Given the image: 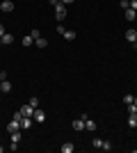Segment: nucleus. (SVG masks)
Wrapping results in <instances>:
<instances>
[{
    "instance_id": "nucleus-1",
    "label": "nucleus",
    "mask_w": 137,
    "mask_h": 153,
    "mask_svg": "<svg viewBox=\"0 0 137 153\" xmlns=\"http://www.w3.org/2000/svg\"><path fill=\"white\" fill-rule=\"evenodd\" d=\"M91 146H94V149H101V151H110L112 144H110L107 140H98V137H96V140L91 142Z\"/></svg>"
},
{
    "instance_id": "nucleus-2",
    "label": "nucleus",
    "mask_w": 137,
    "mask_h": 153,
    "mask_svg": "<svg viewBox=\"0 0 137 153\" xmlns=\"http://www.w3.org/2000/svg\"><path fill=\"white\" fill-rule=\"evenodd\" d=\"M85 119H87V117H80V119H73L71 128H73V130H78V133H80V130H85Z\"/></svg>"
},
{
    "instance_id": "nucleus-3",
    "label": "nucleus",
    "mask_w": 137,
    "mask_h": 153,
    "mask_svg": "<svg viewBox=\"0 0 137 153\" xmlns=\"http://www.w3.org/2000/svg\"><path fill=\"white\" fill-rule=\"evenodd\" d=\"M55 16H57V21L66 19V5H62V2H59V5L55 7Z\"/></svg>"
},
{
    "instance_id": "nucleus-4",
    "label": "nucleus",
    "mask_w": 137,
    "mask_h": 153,
    "mask_svg": "<svg viewBox=\"0 0 137 153\" xmlns=\"http://www.w3.org/2000/svg\"><path fill=\"white\" fill-rule=\"evenodd\" d=\"M9 135H12V146H9V149H12V151H16V149H19L16 144L21 142V130H14V133H9Z\"/></svg>"
},
{
    "instance_id": "nucleus-5",
    "label": "nucleus",
    "mask_w": 137,
    "mask_h": 153,
    "mask_svg": "<svg viewBox=\"0 0 137 153\" xmlns=\"http://www.w3.org/2000/svg\"><path fill=\"white\" fill-rule=\"evenodd\" d=\"M124 37H126V41H128V44H135V41H137V30H133V27H130V30H126Z\"/></svg>"
},
{
    "instance_id": "nucleus-6",
    "label": "nucleus",
    "mask_w": 137,
    "mask_h": 153,
    "mask_svg": "<svg viewBox=\"0 0 137 153\" xmlns=\"http://www.w3.org/2000/svg\"><path fill=\"white\" fill-rule=\"evenodd\" d=\"M19 112H21L23 117H32V114H34V108L30 105V103H27V105H23V108H21Z\"/></svg>"
},
{
    "instance_id": "nucleus-7",
    "label": "nucleus",
    "mask_w": 137,
    "mask_h": 153,
    "mask_svg": "<svg viewBox=\"0 0 137 153\" xmlns=\"http://www.w3.org/2000/svg\"><path fill=\"white\" fill-rule=\"evenodd\" d=\"M7 130H9V133H14V130H21V121H19V119H12V121L7 123Z\"/></svg>"
},
{
    "instance_id": "nucleus-8",
    "label": "nucleus",
    "mask_w": 137,
    "mask_h": 153,
    "mask_svg": "<svg viewBox=\"0 0 137 153\" xmlns=\"http://www.w3.org/2000/svg\"><path fill=\"white\" fill-rule=\"evenodd\" d=\"M34 121H37V123H44L46 121V112H41V110H34Z\"/></svg>"
},
{
    "instance_id": "nucleus-9",
    "label": "nucleus",
    "mask_w": 137,
    "mask_h": 153,
    "mask_svg": "<svg viewBox=\"0 0 137 153\" xmlns=\"http://www.w3.org/2000/svg\"><path fill=\"white\" fill-rule=\"evenodd\" d=\"M21 128H32V117H21Z\"/></svg>"
},
{
    "instance_id": "nucleus-10",
    "label": "nucleus",
    "mask_w": 137,
    "mask_h": 153,
    "mask_svg": "<svg viewBox=\"0 0 137 153\" xmlns=\"http://www.w3.org/2000/svg\"><path fill=\"white\" fill-rule=\"evenodd\" d=\"M128 126L137 128V112H130V114H128Z\"/></svg>"
},
{
    "instance_id": "nucleus-11",
    "label": "nucleus",
    "mask_w": 137,
    "mask_h": 153,
    "mask_svg": "<svg viewBox=\"0 0 137 153\" xmlns=\"http://www.w3.org/2000/svg\"><path fill=\"white\" fill-rule=\"evenodd\" d=\"M124 12H126V21H135L137 19V12H135V9H130V7L124 9Z\"/></svg>"
},
{
    "instance_id": "nucleus-12",
    "label": "nucleus",
    "mask_w": 137,
    "mask_h": 153,
    "mask_svg": "<svg viewBox=\"0 0 137 153\" xmlns=\"http://www.w3.org/2000/svg\"><path fill=\"white\" fill-rule=\"evenodd\" d=\"M62 37H64V39H66V41H73V39L78 37V34H76V30H66V32H64V34H62Z\"/></svg>"
},
{
    "instance_id": "nucleus-13",
    "label": "nucleus",
    "mask_w": 137,
    "mask_h": 153,
    "mask_svg": "<svg viewBox=\"0 0 137 153\" xmlns=\"http://www.w3.org/2000/svg\"><path fill=\"white\" fill-rule=\"evenodd\" d=\"M2 12H14V2L12 0H5V2H2Z\"/></svg>"
},
{
    "instance_id": "nucleus-14",
    "label": "nucleus",
    "mask_w": 137,
    "mask_h": 153,
    "mask_svg": "<svg viewBox=\"0 0 137 153\" xmlns=\"http://www.w3.org/2000/svg\"><path fill=\"white\" fill-rule=\"evenodd\" d=\"M85 128L87 130H96V121L94 119H85Z\"/></svg>"
},
{
    "instance_id": "nucleus-15",
    "label": "nucleus",
    "mask_w": 137,
    "mask_h": 153,
    "mask_svg": "<svg viewBox=\"0 0 137 153\" xmlns=\"http://www.w3.org/2000/svg\"><path fill=\"white\" fill-rule=\"evenodd\" d=\"M73 149H76V146H73L71 142H66V144H62V153H73Z\"/></svg>"
},
{
    "instance_id": "nucleus-16",
    "label": "nucleus",
    "mask_w": 137,
    "mask_h": 153,
    "mask_svg": "<svg viewBox=\"0 0 137 153\" xmlns=\"http://www.w3.org/2000/svg\"><path fill=\"white\" fill-rule=\"evenodd\" d=\"M0 39H2V44H12V41H14V34H9V32H5V34H2V37H0Z\"/></svg>"
},
{
    "instance_id": "nucleus-17",
    "label": "nucleus",
    "mask_w": 137,
    "mask_h": 153,
    "mask_svg": "<svg viewBox=\"0 0 137 153\" xmlns=\"http://www.w3.org/2000/svg\"><path fill=\"white\" fill-rule=\"evenodd\" d=\"M34 44H37V48H46V46H48V41H46L44 37H39V39H34Z\"/></svg>"
},
{
    "instance_id": "nucleus-18",
    "label": "nucleus",
    "mask_w": 137,
    "mask_h": 153,
    "mask_svg": "<svg viewBox=\"0 0 137 153\" xmlns=\"http://www.w3.org/2000/svg\"><path fill=\"white\" fill-rule=\"evenodd\" d=\"M32 41H34V39H32V34H27V37H23V46H25V48H27V46H32Z\"/></svg>"
},
{
    "instance_id": "nucleus-19",
    "label": "nucleus",
    "mask_w": 137,
    "mask_h": 153,
    "mask_svg": "<svg viewBox=\"0 0 137 153\" xmlns=\"http://www.w3.org/2000/svg\"><path fill=\"white\" fill-rule=\"evenodd\" d=\"M2 91H12V82L9 80H2Z\"/></svg>"
},
{
    "instance_id": "nucleus-20",
    "label": "nucleus",
    "mask_w": 137,
    "mask_h": 153,
    "mask_svg": "<svg viewBox=\"0 0 137 153\" xmlns=\"http://www.w3.org/2000/svg\"><path fill=\"white\" fill-rule=\"evenodd\" d=\"M30 105L37 110V108H39V98H37V96H32V98H30Z\"/></svg>"
},
{
    "instance_id": "nucleus-21",
    "label": "nucleus",
    "mask_w": 137,
    "mask_h": 153,
    "mask_svg": "<svg viewBox=\"0 0 137 153\" xmlns=\"http://www.w3.org/2000/svg\"><path fill=\"white\" fill-rule=\"evenodd\" d=\"M133 101H135V96H130V94H126V96H124V103H126V105H130Z\"/></svg>"
},
{
    "instance_id": "nucleus-22",
    "label": "nucleus",
    "mask_w": 137,
    "mask_h": 153,
    "mask_svg": "<svg viewBox=\"0 0 137 153\" xmlns=\"http://www.w3.org/2000/svg\"><path fill=\"white\" fill-rule=\"evenodd\" d=\"M130 7V0H121V9H128Z\"/></svg>"
},
{
    "instance_id": "nucleus-23",
    "label": "nucleus",
    "mask_w": 137,
    "mask_h": 153,
    "mask_svg": "<svg viewBox=\"0 0 137 153\" xmlns=\"http://www.w3.org/2000/svg\"><path fill=\"white\" fill-rule=\"evenodd\" d=\"M30 34H32V39H39V37H41V32H39V30H32Z\"/></svg>"
},
{
    "instance_id": "nucleus-24",
    "label": "nucleus",
    "mask_w": 137,
    "mask_h": 153,
    "mask_svg": "<svg viewBox=\"0 0 137 153\" xmlns=\"http://www.w3.org/2000/svg\"><path fill=\"white\" fill-rule=\"evenodd\" d=\"M130 9H135V12H137V0H130Z\"/></svg>"
},
{
    "instance_id": "nucleus-25",
    "label": "nucleus",
    "mask_w": 137,
    "mask_h": 153,
    "mask_svg": "<svg viewBox=\"0 0 137 153\" xmlns=\"http://www.w3.org/2000/svg\"><path fill=\"white\" fill-rule=\"evenodd\" d=\"M59 2H62V0H50V7H57Z\"/></svg>"
},
{
    "instance_id": "nucleus-26",
    "label": "nucleus",
    "mask_w": 137,
    "mask_h": 153,
    "mask_svg": "<svg viewBox=\"0 0 137 153\" xmlns=\"http://www.w3.org/2000/svg\"><path fill=\"white\" fill-rule=\"evenodd\" d=\"M71 2H76V0H62V5H66V7L71 5Z\"/></svg>"
},
{
    "instance_id": "nucleus-27",
    "label": "nucleus",
    "mask_w": 137,
    "mask_h": 153,
    "mask_svg": "<svg viewBox=\"0 0 137 153\" xmlns=\"http://www.w3.org/2000/svg\"><path fill=\"white\" fill-rule=\"evenodd\" d=\"M2 34H5V25H2V23H0V37H2Z\"/></svg>"
},
{
    "instance_id": "nucleus-28",
    "label": "nucleus",
    "mask_w": 137,
    "mask_h": 153,
    "mask_svg": "<svg viewBox=\"0 0 137 153\" xmlns=\"http://www.w3.org/2000/svg\"><path fill=\"white\" fill-rule=\"evenodd\" d=\"M0 94H2V80H0Z\"/></svg>"
},
{
    "instance_id": "nucleus-29",
    "label": "nucleus",
    "mask_w": 137,
    "mask_h": 153,
    "mask_svg": "<svg viewBox=\"0 0 137 153\" xmlns=\"http://www.w3.org/2000/svg\"><path fill=\"white\" fill-rule=\"evenodd\" d=\"M133 105H135V108H137V98H135V101H133Z\"/></svg>"
},
{
    "instance_id": "nucleus-30",
    "label": "nucleus",
    "mask_w": 137,
    "mask_h": 153,
    "mask_svg": "<svg viewBox=\"0 0 137 153\" xmlns=\"http://www.w3.org/2000/svg\"><path fill=\"white\" fill-rule=\"evenodd\" d=\"M2 151H5V146H0V153H2Z\"/></svg>"
},
{
    "instance_id": "nucleus-31",
    "label": "nucleus",
    "mask_w": 137,
    "mask_h": 153,
    "mask_svg": "<svg viewBox=\"0 0 137 153\" xmlns=\"http://www.w3.org/2000/svg\"><path fill=\"white\" fill-rule=\"evenodd\" d=\"M0 9H2V2H0Z\"/></svg>"
},
{
    "instance_id": "nucleus-32",
    "label": "nucleus",
    "mask_w": 137,
    "mask_h": 153,
    "mask_svg": "<svg viewBox=\"0 0 137 153\" xmlns=\"http://www.w3.org/2000/svg\"><path fill=\"white\" fill-rule=\"evenodd\" d=\"M0 46H2V39H0Z\"/></svg>"
}]
</instances>
